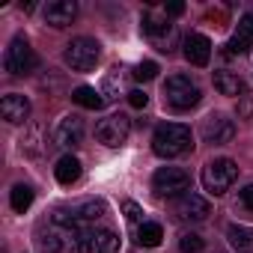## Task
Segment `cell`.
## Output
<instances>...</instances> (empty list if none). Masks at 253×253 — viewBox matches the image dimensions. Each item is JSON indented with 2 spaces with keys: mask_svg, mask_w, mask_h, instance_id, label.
Segmentation results:
<instances>
[{
  "mask_svg": "<svg viewBox=\"0 0 253 253\" xmlns=\"http://www.w3.org/2000/svg\"><path fill=\"white\" fill-rule=\"evenodd\" d=\"M36 247L42 253H86L92 250V232H86L72 214L57 211L36 232Z\"/></svg>",
  "mask_w": 253,
  "mask_h": 253,
  "instance_id": "cell-1",
  "label": "cell"
},
{
  "mask_svg": "<svg viewBox=\"0 0 253 253\" xmlns=\"http://www.w3.org/2000/svg\"><path fill=\"white\" fill-rule=\"evenodd\" d=\"M194 149V134L182 122H164L152 134V152L158 158H179Z\"/></svg>",
  "mask_w": 253,
  "mask_h": 253,
  "instance_id": "cell-2",
  "label": "cell"
},
{
  "mask_svg": "<svg viewBox=\"0 0 253 253\" xmlns=\"http://www.w3.org/2000/svg\"><path fill=\"white\" fill-rule=\"evenodd\" d=\"M143 33L152 39V45L161 54H173L176 48V27L170 24V15L164 6H149L143 12Z\"/></svg>",
  "mask_w": 253,
  "mask_h": 253,
  "instance_id": "cell-3",
  "label": "cell"
},
{
  "mask_svg": "<svg viewBox=\"0 0 253 253\" xmlns=\"http://www.w3.org/2000/svg\"><path fill=\"white\" fill-rule=\"evenodd\" d=\"M200 179H203V188H206L211 197H223V194L235 185L238 167H235V161H229V158H214V161H209V164L203 167Z\"/></svg>",
  "mask_w": 253,
  "mask_h": 253,
  "instance_id": "cell-4",
  "label": "cell"
},
{
  "mask_svg": "<svg viewBox=\"0 0 253 253\" xmlns=\"http://www.w3.org/2000/svg\"><path fill=\"white\" fill-rule=\"evenodd\" d=\"M200 98H203V92L188 75H170L164 81V101L173 110H191L194 104H200Z\"/></svg>",
  "mask_w": 253,
  "mask_h": 253,
  "instance_id": "cell-5",
  "label": "cell"
},
{
  "mask_svg": "<svg viewBox=\"0 0 253 253\" xmlns=\"http://www.w3.org/2000/svg\"><path fill=\"white\" fill-rule=\"evenodd\" d=\"M98 57H101V45L95 39H89V36L72 39L66 45V54H63V60H66V66L72 72H92L95 63H98Z\"/></svg>",
  "mask_w": 253,
  "mask_h": 253,
  "instance_id": "cell-6",
  "label": "cell"
},
{
  "mask_svg": "<svg viewBox=\"0 0 253 253\" xmlns=\"http://www.w3.org/2000/svg\"><path fill=\"white\" fill-rule=\"evenodd\" d=\"M36 51L30 48V42L24 39V36H15L12 42H9V48H6V54H3V69L9 72V75H15V78H21V75H30L33 69H36Z\"/></svg>",
  "mask_w": 253,
  "mask_h": 253,
  "instance_id": "cell-7",
  "label": "cell"
},
{
  "mask_svg": "<svg viewBox=\"0 0 253 253\" xmlns=\"http://www.w3.org/2000/svg\"><path fill=\"white\" fill-rule=\"evenodd\" d=\"M128 134H131V119L125 116V113H110V116H104V119L95 125L98 143H104V146H110V149L122 146L125 140H128Z\"/></svg>",
  "mask_w": 253,
  "mask_h": 253,
  "instance_id": "cell-8",
  "label": "cell"
},
{
  "mask_svg": "<svg viewBox=\"0 0 253 253\" xmlns=\"http://www.w3.org/2000/svg\"><path fill=\"white\" fill-rule=\"evenodd\" d=\"M191 188V176L182 167H161L152 176V191L161 197H182Z\"/></svg>",
  "mask_w": 253,
  "mask_h": 253,
  "instance_id": "cell-9",
  "label": "cell"
},
{
  "mask_svg": "<svg viewBox=\"0 0 253 253\" xmlns=\"http://www.w3.org/2000/svg\"><path fill=\"white\" fill-rule=\"evenodd\" d=\"M203 140L211 143V146H223L235 137V122L226 116V113H209L203 119V128H200Z\"/></svg>",
  "mask_w": 253,
  "mask_h": 253,
  "instance_id": "cell-10",
  "label": "cell"
},
{
  "mask_svg": "<svg viewBox=\"0 0 253 253\" xmlns=\"http://www.w3.org/2000/svg\"><path fill=\"white\" fill-rule=\"evenodd\" d=\"M173 211H176V217H179V220L200 223V220H206V217L211 214V206H209V200H206V197H200V194L188 191V194L176 197V203H173Z\"/></svg>",
  "mask_w": 253,
  "mask_h": 253,
  "instance_id": "cell-11",
  "label": "cell"
},
{
  "mask_svg": "<svg viewBox=\"0 0 253 253\" xmlns=\"http://www.w3.org/2000/svg\"><path fill=\"white\" fill-rule=\"evenodd\" d=\"M81 140H84V119L75 113L63 116L54 128V143L63 149H75V146H81Z\"/></svg>",
  "mask_w": 253,
  "mask_h": 253,
  "instance_id": "cell-12",
  "label": "cell"
},
{
  "mask_svg": "<svg viewBox=\"0 0 253 253\" xmlns=\"http://www.w3.org/2000/svg\"><path fill=\"white\" fill-rule=\"evenodd\" d=\"M0 116H3L9 125H21V122H27V116H30V98L21 95V92H9V95H3V98H0Z\"/></svg>",
  "mask_w": 253,
  "mask_h": 253,
  "instance_id": "cell-13",
  "label": "cell"
},
{
  "mask_svg": "<svg viewBox=\"0 0 253 253\" xmlns=\"http://www.w3.org/2000/svg\"><path fill=\"white\" fill-rule=\"evenodd\" d=\"M185 60L191 63V66H209V60H211V42H209V36H203V33H188L185 36Z\"/></svg>",
  "mask_w": 253,
  "mask_h": 253,
  "instance_id": "cell-14",
  "label": "cell"
},
{
  "mask_svg": "<svg viewBox=\"0 0 253 253\" xmlns=\"http://www.w3.org/2000/svg\"><path fill=\"white\" fill-rule=\"evenodd\" d=\"M75 18H78V3H75V0H54V3L45 6V21L51 27H57V30L69 27Z\"/></svg>",
  "mask_w": 253,
  "mask_h": 253,
  "instance_id": "cell-15",
  "label": "cell"
},
{
  "mask_svg": "<svg viewBox=\"0 0 253 253\" xmlns=\"http://www.w3.org/2000/svg\"><path fill=\"white\" fill-rule=\"evenodd\" d=\"M214 89H217L220 95L241 98V95H244V81H241L235 72H214Z\"/></svg>",
  "mask_w": 253,
  "mask_h": 253,
  "instance_id": "cell-16",
  "label": "cell"
},
{
  "mask_svg": "<svg viewBox=\"0 0 253 253\" xmlns=\"http://www.w3.org/2000/svg\"><path fill=\"white\" fill-rule=\"evenodd\" d=\"M54 176H57L60 185L78 182V176H81V161H78L75 155H63V158L57 161V167H54Z\"/></svg>",
  "mask_w": 253,
  "mask_h": 253,
  "instance_id": "cell-17",
  "label": "cell"
},
{
  "mask_svg": "<svg viewBox=\"0 0 253 253\" xmlns=\"http://www.w3.org/2000/svg\"><path fill=\"white\" fill-rule=\"evenodd\" d=\"M226 238H229V244H232L238 253L253 250V229H247V226H241V223H229Z\"/></svg>",
  "mask_w": 253,
  "mask_h": 253,
  "instance_id": "cell-18",
  "label": "cell"
},
{
  "mask_svg": "<svg viewBox=\"0 0 253 253\" xmlns=\"http://www.w3.org/2000/svg\"><path fill=\"white\" fill-rule=\"evenodd\" d=\"M104 211H107V206H104L101 200H86V203H81V206L72 209V217H75L78 223H84V220H98V217H104Z\"/></svg>",
  "mask_w": 253,
  "mask_h": 253,
  "instance_id": "cell-19",
  "label": "cell"
},
{
  "mask_svg": "<svg viewBox=\"0 0 253 253\" xmlns=\"http://www.w3.org/2000/svg\"><path fill=\"white\" fill-rule=\"evenodd\" d=\"M72 101L81 104L84 110H98V107L104 104V98H101V92H98L95 86H78V89L72 92Z\"/></svg>",
  "mask_w": 253,
  "mask_h": 253,
  "instance_id": "cell-20",
  "label": "cell"
},
{
  "mask_svg": "<svg viewBox=\"0 0 253 253\" xmlns=\"http://www.w3.org/2000/svg\"><path fill=\"white\" fill-rule=\"evenodd\" d=\"M161 238H164L161 223H155V220L140 223V229H137V241H140L143 247H158V244H161Z\"/></svg>",
  "mask_w": 253,
  "mask_h": 253,
  "instance_id": "cell-21",
  "label": "cell"
},
{
  "mask_svg": "<svg viewBox=\"0 0 253 253\" xmlns=\"http://www.w3.org/2000/svg\"><path fill=\"white\" fill-rule=\"evenodd\" d=\"M92 253H119V238L110 229L92 232Z\"/></svg>",
  "mask_w": 253,
  "mask_h": 253,
  "instance_id": "cell-22",
  "label": "cell"
},
{
  "mask_svg": "<svg viewBox=\"0 0 253 253\" xmlns=\"http://www.w3.org/2000/svg\"><path fill=\"white\" fill-rule=\"evenodd\" d=\"M9 203H12V209H15L18 214H24V211L33 206V188H30V185H15L12 194H9Z\"/></svg>",
  "mask_w": 253,
  "mask_h": 253,
  "instance_id": "cell-23",
  "label": "cell"
},
{
  "mask_svg": "<svg viewBox=\"0 0 253 253\" xmlns=\"http://www.w3.org/2000/svg\"><path fill=\"white\" fill-rule=\"evenodd\" d=\"M122 81H125V72H122V69H113V72L107 75V81H104V95H107V101H113V98L119 95Z\"/></svg>",
  "mask_w": 253,
  "mask_h": 253,
  "instance_id": "cell-24",
  "label": "cell"
},
{
  "mask_svg": "<svg viewBox=\"0 0 253 253\" xmlns=\"http://www.w3.org/2000/svg\"><path fill=\"white\" fill-rule=\"evenodd\" d=\"M131 78H134V81H140V84H143V81H152V78H158V63H152V60H143V63H140V66L131 72Z\"/></svg>",
  "mask_w": 253,
  "mask_h": 253,
  "instance_id": "cell-25",
  "label": "cell"
},
{
  "mask_svg": "<svg viewBox=\"0 0 253 253\" xmlns=\"http://www.w3.org/2000/svg\"><path fill=\"white\" fill-rule=\"evenodd\" d=\"M203 244H206L203 235H197V232H185L182 241H179V250H182V253H200Z\"/></svg>",
  "mask_w": 253,
  "mask_h": 253,
  "instance_id": "cell-26",
  "label": "cell"
},
{
  "mask_svg": "<svg viewBox=\"0 0 253 253\" xmlns=\"http://www.w3.org/2000/svg\"><path fill=\"white\" fill-rule=\"evenodd\" d=\"M122 211H125V217H128L131 223H146V220H143V209H140L134 200H125V203H122Z\"/></svg>",
  "mask_w": 253,
  "mask_h": 253,
  "instance_id": "cell-27",
  "label": "cell"
},
{
  "mask_svg": "<svg viewBox=\"0 0 253 253\" xmlns=\"http://www.w3.org/2000/svg\"><path fill=\"white\" fill-rule=\"evenodd\" d=\"M235 36L253 45V12H247V15H244V18L238 21V33H235Z\"/></svg>",
  "mask_w": 253,
  "mask_h": 253,
  "instance_id": "cell-28",
  "label": "cell"
},
{
  "mask_svg": "<svg viewBox=\"0 0 253 253\" xmlns=\"http://www.w3.org/2000/svg\"><path fill=\"white\" fill-rule=\"evenodd\" d=\"M238 119H253V92H244L238 98Z\"/></svg>",
  "mask_w": 253,
  "mask_h": 253,
  "instance_id": "cell-29",
  "label": "cell"
},
{
  "mask_svg": "<svg viewBox=\"0 0 253 253\" xmlns=\"http://www.w3.org/2000/svg\"><path fill=\"white\" fill-rule=\"evenodd\" d=\"M250 51V42H244V39H238V36H232L229 42H226V54H247Z\"/></svg>",
  "mask_w": 253,
  "mask_h": 253,
  "instance_id": "cell-30",
  "label": "cell"
},
{
  "mask_svg": "<svg viewBox=\"0 0 253 253\" xmlns=\"http://www.w3.org/2000/svg\"><path fill=\"white\" fill-rule=\"evenodd\" d=\"M128 104L137 107V110H143V107L149 104V95H146L143 89H128Z\"/></svg>",
  "mask_w": 253,
  "mask_h": 253,
  "instance_id": "cell-31",
  "label": "cell"
},
{
  "mask_svg": "<svg viewBox=\"0 0 253 253\" xmlns=\"http://www.w3.org/2000/svg\"><path fill=\"white\" fill-rule=\"evenodd\" d=\"M241 206L253 211V185H247V188H241Z\"/></svg>",
  "mask_w": 253,
  "mask_h": 253,
  "instance_id": "cell-32",
  "label": "cell"
},
{
  "mask_svg": "<svg viewBox=\"0 0 253 253\" xmlns=\"http://www.w3.org/2000/svg\"><path fill=\"white\" fill-rule=\"evenodd\" d=\"M164 9H167V15H182L185 12V3H182V0H173V3H167Z\"/></svg>",
  "mask_w": 253,
  "mask_h": 253,
  "instance_id": "cell-33",
  "label": "cell"
}]
</instances>
